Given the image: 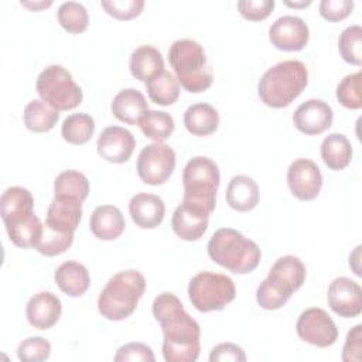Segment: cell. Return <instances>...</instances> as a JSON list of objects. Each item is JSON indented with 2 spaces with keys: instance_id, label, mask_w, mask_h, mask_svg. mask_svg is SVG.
<instances>
[{
  "instance_id": "cell-29",
  "label": "cell",
  "mask_w": 362,
  "mask_h": 362,
  "mask_svg": "<svg viewBox=\"0 0 362 362\" xmlns=\"http://www.w3.org/2000/svg\"><path fill=\"white\" fill-rule=\"evenodd\" d=\"M24 124L34 133L49 132L58 122L59 113L42 99H33L24 107Z\"/></svg>"
},
{
  "instance_id": "cell-24",
  "label": "cell",
  "mask_w": 362,
  "mask_h": 362,
  "mask_svg": "<svg viewBox=\"0 0 362 362\" xmlns=\"http://www.w3.org/2000/svg\"><path fill=\"white\" fill-rule=\"evenodd\" d=\"M110 110L116 119L127 124H139L140 117L148 110L147 100L144 95L134 89H122L112 100Z\"/></svg>"
},
{
  "instance_id": "cell-23",
  "label": "cell",
  "mask_w": 362,
  "mask_h": 362,
  "mask_svg": "<svg viewBox=\"0 0 362 362\" xmlns=\"http://www.w3.org/2000/svg\"><path fill=\"white\" fill-rule=\"evenodd\" d=\"M54 280L59 290L69 297H79L85 294L90 284L88 269L75 260H66L59 264L54 273Z\"/></svg>"
},
{
  "instance_id": "cell-12",
  "label": "cell",
  "mask_w": 362,
  "mask_h": 362,
  "mask_svg": "<svg viewBox=\"0 0 362 362\" xmlns=\"http://www.w3.org/2000/svg\"><path fill=\"white\" fill-rule=\"evenodd\" d=\"M298 337L318 348H327L338 339V328L328 313L322 308H307L297 320Z\"/></svg>"
},
{
  "instance_id": "cell-37",
  "label": "cell",
  "mask_w": 362,
  "mask_h": 362,
  "mask_svg": "<svg viewBox=\"0 0 362 362\" xmlns=\"http://www.w3.org/2000/svg\"><path fill=\"white\" fill-rule=\"evenodd\" d=\"M361 71L346 75L337 86V99L346 109H361Z\"/></svg>"
},
{
  "instance_id": "cell-19",
  "label": "cell",
  "mask_w": 362,
  "mask_h": 362,
  "mask_svg": "<svg viewBox=\"0 0 362 362\" xmlns=\"http://www.w3.org/2000/svg\"><path fill=\"white\" fill-rule=\"evenodd\" d=\"M61 313V300L51 291H40L34 294L25 307L27 321L37 329H48L55 325Z\"/></svg>"
},
{
  "instance_id": "cell-39",
  "label": "cell",
  "mask_w": 362,
  "mask_h": 362,
  "mask_svg": "<svg viewBox=\"0 0 362 362\" xmlns=\"http://www.w3.org/2000/svg\"><path fill=\"white\" fill-rule=\"evenodd\" d=\"M100 6L105 11L117 20H132L137 17L143 7V0H102Z\"/></svg>"
},
{
  "instance_id": "cell-2",
  "label": "cell",
  "mask_w": 362,
  "mask_h": 362,
  "mask_svg": "<svg viewBox=\"0 0 362 362\" xmlns=\"http://www.w3.org/2000/svg\"><path fill=\"white\" fill-rule=\"evenodd\" d=\"M0 215L16 246L35 249L44 223L34 214V198L27 188L8 187L0 198Z\"/></svg>"
},
{
  "instance_id": "cell-6",
  "label": "cell",
  "mask_w": 362,
  "mask_h": 362,
  "mask_svg": "<svg viewBox=\"0 0 362 362\" xmlns=\"http://www.w3.org/2000/svg\"><path fill=\"white\" fill-rule=\"evenodd\" d=\"M146 290V280L137 270L116 273L98 297V310L110 321H120L133 314Z\"/></svg>"
},
{
  "instance_id": "cell-4",
  "label": "cell",
  "mask_w": 362,
  "mask_h": 362,
  "mask_svg": "<svg viewBox=\"0 0 362 362\" xmlns=\"http://www.w3.org/2000/svg\"><path fill=\"white\" fill-rule=\"evenodd\" d=\"M206 249L212 262L235 274L253 272L262 257L257 243L232 228H219L215 230Z\"/></svg>"
},
{
  "instance_id": "cell-21",
  "label": "cell",
  "mask_w": 362,
  "mask_h": 362,
  "mask_svg": "<svg viewBox=\"0 0 362 362\" xmlns=\"http://www.w3.org/2000/svg\"><path fill=\"white\" fill-rule=\"evenodd\" d=\"M209 215L194 209L181 202L173 214L171 228L174 233L184 240H198L208 229Z\"/></svg>"
},
{
  "instance_id": "cell-32",
  "label": "cell",
  "mask_w": 362,
  "mask_h": 362,
  "mask_svg": "<svg viewBox=\"0 0 362 362\" xmlns=\"http://www.w3.org/2000/svg\"><path fill=\"white\" fill-rule=\"evenodd\" d=\"M140 130L151 140L163 141L174 132V119L163 110H147L139 120Z\"/></svg>"
},
{
  "instance_id": "cell-22",
  "label": "cell",
  "mask_w": 362,
  "mask_h": 362,
  "mask_svg": "<svg viewBox=\"0 0 362 362\" xmlns=\"http://www.w3.org/2000/svg\"><path fill=\"white\" fill-rule=\"evenodd\" d=\"M90 232L100 240L117 239L124 228L126 222L120 209L115 205H99L93 209L89 221Z\"/></svg>"
},
{
  "instance_id": "cell-18",
  "label": "cell",
  "mask_w": 362,
  "mask_h": 362,
  "mask_svg": "<svg viewBox=\"0 0 362 362\" xmlns=\"http://www.w3.org/2000/svg\"><path fill=\"white\" fill-rule=\"evenodd\" d=\"M82 202L79 198L69 195H54L48 209L45 225L64 233H72L82 218Z\"/></svg>"
},
{
  "instance_id": "cell-14",
  "label": "cell",
  "mask_w": 362,
  "mask_h": 362,
  "mask_svg": "<svg viewBox=\"0 0 362 362\" xmlns=\"http://www.w3.org/2000/svg\"><path fill=\"white\" fill-rule=\"evenodd\" d=\"M308 38V25L297 16H281L269 28L270 42L281 51H301Z\"/></svg>"
},
{
  "instance_id": "cell-3",
  "label": "cell",
  "mask_w": 362,
  "mask_h": 362,
  "mask_svg": "<svg viewBox=\"0 0 362 362\" xmlns=\"http://www.w3.org/2000/svg\"><path fill=\"white\" fill-rule=\"evenodd\" d=\"M308 71L301 61L287 59L269 68L257 83L260 100L270 107L288 106L307 86Z\"/></svg>"
},
{
  "instance_id": "cell-25",
  "label": "cell",
  "mask_w": 362,
  "mask_h": 362,
  "mask_svg": "<svg viewBox=\"0 0 362 362\" xmlns=\"http://www.w3.org/2000/svg\"><path fill=\"white\" fill-rule=\"evenodd\" d=\"M259 187L249 175H235L230 178L226 188V202L229 206L239 212L253 209L259 202Z\"/></svg>"
},
{
  "instance_id": "cell-30",
  "label": "cell",
  "mask_w": 362,
  "mask_h": 362,
  "mask_svg": "<svg viewBox=\"0 0 362 362\" xmlns=\"http://www.w3.org/2000/svg\"><path fill=\"white\" fill-rule=\"evenodd\" d=\"M146 90L151 102L161 106L173 105L180 96V85L177 78L165 69L146 83Z\"/></svg>"
},
{
  "instance_id": "cell-8",
  "label": "cell",
  "mask_w": 362,
  "mask_h": 362,
  "mask_svg": "<svg viewBox=\"0 0 362 362\" xmlns=\"http://www.w3.org/2000/svg\"><path fill=\"white\" fill-rule=\"evenodd\" d=\"M219 181V168L214 160L204 156L192 157L182 171V204L211 215L216 205Z\"/></svg>"
},
{
  "instance_id": "cell-31",
  "label": "cell",
  "mask_w": 362,
  "mask_h": 362,
  "mask_svg": "<svg viewBox=\"0 0 362 362\" xmlns=\"http://www.w3.org/2000/svg\"><path fill=\"white\" fill-rule=\"evenodd\" d=\"M95 132V120L88 113H72L62 122L61 133L65 141L71 144H85Z\"/></svg>"
},
{
  "instance_id": "cell-11",
  "label": "cell",
  "mask_w": 362,
  "mask_h": 362,
  "mask_svg": "<svg viewBox=\"0 0 362 362\" xmlns=\"http://www.w3.org/2000/svg\"><path fill=\"white\" fill-rule=\"evenodd\" d=\"M175 151L163 141L147 144L137 157V174L148 185L164 184L175 168Z\"/></svg>"
},
{
  "instance_id": "cell-15",
  "label": "cell",
  "mask_w": 362,
  "mask_h": 362,
  "mask_svg": "<svg viewBox=\"0 0 362 362\" xmlns=\"http://www.w3.org/2000/svg\"><path fill=\"white\" fill-rule=\"evenodd\" d=\"M328 305L344 318H354L362 313L361 286L349 277H337L328 287Z\"/></svg>"
},
{
  "instance_id": "cell-34",
  "label": "cell",
  "mask_w": 362,
  "mask_h": 362,
  "mask_svg": "<svg viewBox=\"0 0 362 362\" xmlns=\"http://www.w3.org/2000/svg\"><path fill=\"white\" fill-rule=\"evenodd\" d=\"M57 18L59 25L71 34L83 33L88 28V10L78 1H65L58 7Z\"/></svg>"
},
{
  "instance_id": "cell-17",
  "label": "cell",
  "mask_w": 362,
  "mask_h": 362,
  "mask_svg": "<svg viewBox=\"0 0 362 362\" xmlns=\"http://www.w3.org/2000/svg\"><path fill=\"white\" fill-rule=\"evenodd\" d=\"M334 113L331 106L321 99H308L301 103L294 115L293 123L304 134H321L331 127Z\"/></svg>"
},
{
  "instance_id": "cell-7",
  "label": "cell",
  "mask_w": 362,
  "mask_h": 362,
  "mask_svg": "<svg viewBox=\"0 0 362 362\" xmlns=\"http://www.w3.org/2000/svg\"><path fill=\"white\" fill-rule=\"evenodd\" d=\"M168 61L185 90L199 93L212 85V69L199 42L189 38L174 41L168 49Z\"/></svg>"
},
{
  "instance_id": "cell-27",
  "label": "cell",
  "mask_w": 362,
  "mask_h": 362,
  "mask_svg": "<svg viewBox=\"0 0 362 362\" xmlns=\"http://www.w3.org/2000/svg\"><path fill=\"white\" fill-rule=\"evenodd\" d=\"M184 124L194 136L212 134L219 124L218 110L209 103H194L184 113Z\"/></svg>"
},
{
  "instance_id": "cell-26",
  "label": "cell",
  "mask_w": 362,
  "mask_h": 362,
  "mask_svg": "<svg viewBox=\"0 0 362 362\" xmlns=\"http://www.w3.org/2000/svg\"><path fill=\"white\" fill-rule=\"evenodd\" d=\"M130 74L141 82H148L161 71H164V59L161 52L151 45L137 47L129 59Z\"/></svg>"
},
{
  "instance_id": "cell-13",
  "label": "cell",
  "mask_w": 362,
  "mask_h": 362,
  "mask_svg": "<svg viewBox=\"0 0 362 362\" xmlns=\"http://www.w3.org/2000/svg\"><path fill=\"white\" fill-rule=\"evenodd\" d=\"M287 184L296 198L311 201L317 198L321 191L322 175L313 160L297 158L287 170Z\"/></svg>"
},
{
  "instance_id": "cell-28",
  "label": "cell",
  "mask_w": 362,
  "mask_h": 362,
  "mask_svg": "<svg viewBox=\"0 0 362 362\" xmlns=\"http://www.w3.org/2000/svg\"><path fill=\"white\" fill-rule=\"evenodd\" d=\"M321 158L329 170L339 171L352 160V146L342 133H331L321 143Z\"/></svg>"
},
{
  "instance_id": "cell-9",
  "label": "cell",
  "mask_w": 362,
  "mask_h": 362,
  "mask_svg": "<svg viewBox=\"0 0 362 362\" xmlns=\"http://www.w3.org/2000/svg\"><path fill=\"white\" fill-rule=\"evenodd\" d=\"M35 89L40 98L57 110H69L81 105L83 93L71 72L62 65H48L37 78Z\"/></svg>"
},
{
  "instance_id": "cell-5",
  "label": "cell",
  "mask_w": 362,
  "mask_h": 362,
  "mask_svg": "<svg viewBox=\"0 0 362 362\" xmlns=\"http://www.w3.org/2000/svg\"><path fill=\"white\" fill-rule=\"evenodd\" d=\"M305 273V266L298 257L291 255L279 257L267 277L257 286V304L264 310L281 308L291 294L303 286Z\"/></svg>"
},
{
  "instance_id": "cell-35",
  "label": "cell",
  "mask_w": 362,
  "mask_h": 362,
  "mask_svg": "<svg viewBox=\"0 0 362 362\" xmlns=\"http://www.w3.org/2000/svg\"><path fill=\"white\" fill-rule=\"evenodd\" d=\"M338 49L345 62L352 65L362 64V28L358 24L346 27L338 40Z\"/></svg>"
},
{
  "instance_id": "cell-46",
  "label": "cell",
  "mask_w": 362,
  "mask_h": 362,
  "mask_svg": "<svg viewBox=\"0 0 362 362\" xmlns=\"http://www.w3.org/2000/svg\"><path fill=\"white\" fill-rule=\"evenodd\" d=\"M284 4L290 6V7H305L311 4V0H301V1H290V0H284Z\"/></svg>"
},
{
  "instance_id": "cell-44",
  "label": "cell",
  "mask_w": 362,
  "mask_h": 362,
  "mask_svg": "<svg viewBox=\"0 0 362 362\" xmlns=\"http://www.w3.org/2000/svg\"><path fill=\"white\" fill-rule=\"evenodd\" d=\"M362 351V325H355L346 335V341L342 349V361L359 362Z\"/></svg>"
},
{
  "instance_id": "cell-38",
  "label": "cell",
  "mask_w": 362,
  "mask_h": 362,
  "mask_svg": "<svg viewBox=\"0 0 362 362\" xmlns=\"http://www.w3.org/2000/svg\"><path fill=\"white\" fill-rule=\"evenodd\" d=\"M51 344L42 337H28L18 344L17 356L24 362H41L49 358Z\"/></svg>"
},
{
  "instance_id": "cell-33",
  "label": "cell",
  "mask_w": 362,
  "mask_h": 362,
  "mask_svg": "<svg viewBox=\"0 0 362 362\" xmlns=\"http://www.w3.org/2000/svg\"><path fill=\"white\" fill-rule=\"evenodd\" d=\"M89 194V181L76 170H65L55 177L54 195H69L85 201Z\"/></svg>"
},
{
  "instance_id": "cell-1",
  "label": "cell",
  "mask_w": 362,
  "mask_h": 362,
  "mask_svg": "<svg viewBox=\"0 0 362 362\" xmlns=\"http://www.w3.org/2000/svg\"><path fill=\"white\" fill-rule=\"evenodd\" d=\"M153 315L160 324L167 362H194L199 356L201 329L173 293H161L153 303Z\"/></svg>"
},
{
  "instance_id": "cell-40",
  "label": "cell",
  "mask_w": 362,
  "mask_h": 362,
  "mask_svg": "<svg viewBox=\"0 0 362 362\" xmlns=\"http://www.w3.org/2000/svg\"><path fill=\"white\" fill-rule=\"evenodd\" d=\"M113 359H115V362H130V361L132 362H134V361L136 362L137 361L154 362L156 361L151 348L141 342H129V344L122 345L117 349Z\"/></svg>"
},
{
  "instance_id": "cell-41",
  "label": "cell",
  "mask_w": 362,
  "mask_h": 362,
  "mask_svg": "<svg viewBox=\"0 0 362 362\" xmlns=\"http://www.w3.org/2000/svg\"><path fill=\"white\" fill-rule=\"evenodd\" d=\"M274 8V0H239V13L250 21L266 18Z\"/></svg>"
},
{
  "instance_id": "cell-45",
  "label": "cell",
  "mask_w": 362,
  "mask_h": 362,
  "mask_svg": "<svg viewBox=\"0 0 362 362\" xmlns=\"http://www.w3.org/2000/svg\"><path fill=\"white\" fill-rule=\"evenodd\" d=\"M21 4L23 6H25V7H28V8H33V10H40V8H44V7H48V6H51L52 4V1L49 0V1H34V3H28V1H21Z\"/></svg>"
},
{
  "instance_id": "cell-36",
  "label": "cell",
  "mask_w": 362,
  "mask_h": 362,
  "mask_svg": "<svg viewBox=\"0 0 362 362\" xmlns=\"http://www.w3.org/2000/svg\"><path fill=\"white\" fill-rule=\"evenodd\" d=\"M74 242L72 233H64L57 229H52L51 226L45 225L42 226V235L35 246V249L44 255V256H57L64 253Z\"/></svg>"
},
{
  "instance_id": "cell-16",
  "label": "cell",
  "mask_w": 362,
  "mask_h": 362,
  "mask_svg": "<svg viewBox=\"0 0 362 362\" xmlns=\"http://www.w3.org/2000/svg\"><path fill=\"white\" fill-rule=\"evenodd\" d=\"M134 147V136L120 126H109L103 129L96 141L98 154L103 160L115 164L126 163L132 157Z\"/></svg>"
},
{
  "instance_id": "cell-43",
  "label": "cell",
  "mask_w": 362,
  "mask_h": 362,
  "mask_svg": "<svg viewBox=\"0 0 362 362\" xmlns=\"http://www.w3.org/2000/svg\"><path fill=\"white\" fill-rule=\"evenodd\" d=\"M211 362H223V361H232V362H245L246 355L245 351L232 342H222L212 348L209 355Z\"/></svg>"
},
{
  "instance_id": "cell-42",
  "label": "cell",
  "mask_w": 362,
  "mask_h": 362,
  "mask_svg": "<svg viewBox=\"0 0 362 362\" xmlns=\"http://www.w3.org/2000/svg\"><path fill=\"white\" fill-rule=\"evenodd\" d=\"M352 8V0H321L320 3V14L328 21H339L346 18Z\"/></svg>"
},
{
  "instance_id": "cell-10",
  "label": "cell",
  "mask_w": 362,
  "mask_h": 362,
  "mask_svg": "<svg viewBox=\"0 0 362 362\" xmlns=\"http://www.w3.org/2000/svg\"><path fill=\"white\" fill-rule=\"evenodd\" d=\"M188 297L201 313L219 311L235 300L236 288L233 280L226 274L201 272L189 280Z\"/></svg>"
},
{
  "instance_id": "cell-20",
  "label": "cell",
  "mask_w": 362,
  "mask_h": 362,
  "mask_svg": "<svg viewBox=\"0 0 362 362\" xmlns=\"http://www.w3.org/2000/svg\"><path fill=\"white\" fill-rule=\"evenodd\" d=\"M129 214L139 228L154 229L164 219L165 205L158 195L140 192L132 197L129 202Z\"/></svg>"
}]
</instances>
